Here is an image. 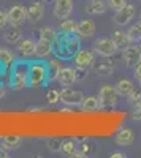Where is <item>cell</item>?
Masks as SVG:
<instances>
[{
	"mask_svg": "<svg viewBox=\"0 0 141 158\" xmlns=\"http://www.w3.org/2000/svg\"><path fill=\"white\" fill-rule=\"evenodd\" d=\"M73 11V0H56L54 2V18L62 21V19H67Z\"/></svg>",
	"mask_w": 141,
	"mask_h": 158,
	"instance_id": "cell-9",
	"label": "cell"
},
{
	"mask_svg": "<svg viewBox=\"0 0 141 158\" xmlns=\"http://www.w3.org/2000/svg\"><path fill=\"white\" fill-rule=\"evenodd\" d=\"M0 63H2L6 70H10L13 65L16 63V57L13 54V51H10L8 48H0Z\"/></svg>",
	"mask_w": 141,
	"mask_h": 158,
	"instance_id": "cell-21",
	"label": "cell"
},
{
	"mask_svg": "<svg viewBox=\"0 0 141 158\" xmlns=\"http://www.w3.org/2000/svg\"><path fill=\"white\" fill-rule=\"evenodd\" d=\"M83 98H84V95L79 90H73V89H68V87L60 90V101L63 104H67V106H79Z\"/></svg>",
	"mask_w": 141,
	"mask_h": 158,
	"instance_id": "cell-7",
	"label": "cell"
},
{
	"mask_svg": "<svg viewBox=\"0 0 141 158\" xmlns=\"http://www.w3.org/2000/svg\"><path fill=\"white\" fill-rule=\"evenodd\" d=\"M5 95H6V89H5L3 84H0V100H2Z\"/></svg>",
	"mask_w": 141,
	"mask_h": 158,
	"instance_id": "cell-40",
	"label": "cell"
},
{
	"mask_svg": "<svg viewBox=\"0 0 141 158\" xmlns=\"http://www.w3.org/2000/svg\"><path fill=\"white\" fill-rule=\"evenodd\" d=\"M3 38H5V41L10 43V44H18V41L22 38V33L18 29V25H11V27L5 32Z\"/></svg>",
	"mask_w": 141,
	"mask_h": 158,
	"instance_id": "cell-23",
	"label": "cell"
},
{
	"mask_svg": "<svg viewBox=\"0 0 141 158\" xmlns=\"http://www.w3.org/2000/svg\"><path fill=\"white\" fill-rule=\"evenodd\" d=\"M57 36V32L51 27H43L40 30V38H45V40H49V41H54V38Z\"/></svg>",
	"mask_w": 141,
	"mask_h": 158,
	"instance_id": "cell-30",
	"label": "cell"
},
{
	"mask_svg": "<svg viewBox=\"0 0 141 158\" xmlns=\"http://www.w3.org/2000/svg\"><path fill=\"white\" fill-rule=\"evenodd\" d=\"M122 52H124L122 57H124V62H125L127 67L133 68V67H136V65L141 62V46L139 44H130Z\"/></svg>",
	"mask_w": 141,
	"mask_h": 158,
	"instance_id": "cell-8",
	"label": "cell"
},
{
	"mask_svg": "<svg viewBox=\"0 0 141 158\" xmlns=\"http://www.w3.org/2000/svg\"><path fill=\"white\" fill-rule=\"evenodd\" d=\"M27 19V8L22 5H15L8 10V24L10 25H21Z\"/></svg>",
	"mask_w": 141,
	"mask_h": 158,
	"instance_id": "cell-11",
	"label": "cell"
},
{
	"mask_svg": "<svg viewBox=\"0 0 141 158\" xmlns=\"http://www.w3.org/2000/svg\"><path fill=\"white\" fill-rule=\"evenodd\" d=\"M78 79H76V68H62L57 77V82L63 87L73 85Z\"/></svg>",
	"mask_w": 141,
	"mask_h": 158,
	"instance_id": "cell-13",
	"label": "cell"
},
{
	"mask_svg": "<svg viewBox=\"0 0 141 158\" xmlns=\"http://www.w3.org/2000/svg\"><path fill=\"white\" fill-rule=\"evenodd\" d=\"M94 60H95V52L87 51V49H79L78 52H76V56L73 57L75 67L83 68V70H87L94 63Z\"/></svg>",
	"mask_w": 141,
	"mask_h": 158,
	"instance_id": "cell-6",
	"label": "cell"
},
{
	"mask_svg": "<svg viewBox=\"0 0 141 158\" xmlns=\"http://www.w3.org/2000/svg\"><path fill=\"white\" fill-rule=\"evenodd\" d=\"M60 147H62V141L60 139H49L48 141V149L51 152H60Z\"/></svg>",
	"mask_w": 141,
	"mask_h": 158,
	"instance_id": "cell-34",
	"label": "cell"
},
{
	"mask_svg": "<svg viewBox=\"0 0 141 158\" xmlns=\"http://www.w3.org/2000/svg\"><path fill=\"white\" fill-rule=\"evenodd\" d=\"M3 144L10 149V150H15L21 146V138L16 136V135H10V136H5L3 138Z\"/></svg>",
	"mask_w": 141,
	"mask_h": 158,
	"instance_id": "cell-28",
	"label": "cell"
},
{
	"mask_svg": "<svg viewBox=\"0 0 141 158\" xmlns=\"http://www.w3.org/2000/svg\"><path fill=\"white\" fill-rule=\"evenodd\" d=\"M81 38H91L95 35V22L92 19H83L78 22V30H76Z\"/></svg>",
	"mask_w": 141,
	"mask_h": 158,
	"instance_id": "cell-14",
	"label": "cell"
},
{
	"mask_svg": "<svg viewBox=\"0 0 141 158\" xmlns=\"http://www.w3.org/2000/svg\"><path fill=\"white\" fill-rule=\"evenodd\" d=\"M139 85H141V79H139Z\"/></svg>",
	"mask_w": 141,
	"mask_h": 158,
	"instance_id": "cell-43",
	"label": "cell"
},
{
	"mask_svg": "<svg viewBox=\"0 0 141 158\" xmlns=\"http://www.w3.org/2000/svg\"><path fill=\"white\" fill-rule=\"evenodd\" d=\"M116 90H118L119 95L127 97V95H130L132 92L135 90V85H133L132 81H129V79H121V81L116 84Z\"/></svg>",
	"mask_w": 141,
	"mask_h": 158,
	"instance_id": "cell-24",
	"label": "cell"
},
{
	"mask_svg": "<svg viewBox=\"0 0 141 158\" xmlns=\"http://www.w3.org/2000/svg\"><path fill=\"white\" fill-rule=\"evenodd\" d=\"M114 141H116L118 146L127 147V146H130V144H133V141H135V133H133L130 128H122V130H119V133L116 135Z\"/></svg>",
	"mask_w": 141,
	"mask_h": 158,
	"instance_id": "cell-16",
	"label": "cell"
},
{
	"mask_svg": "<svg viewBox=\"0 0 141 158\" xmlns=\"http://www.w3.org/2000/svg\"><path fill=\"white\" fill-rule=\"evenodd\" d=\"M59 30L60 32H67V33H76L78 30V22L73 21V19H62L60 25H59Z\"/></svg>",
	"mask_w": 141,
	"mask_h": 158,
	"instance_id": "cell-25",
	"label": "cell"
},
{
	"mask_svg": "<svg viewBox=\"0 0 141 158\" xmlns=\"http://www.w3.org/2000/svg\"><path fill=\"white\" fill-rule=\"evenodd\" d=\"M139 46H141V41H139Z\"/></svg>",
	"mask_w": 141,
	"mask_h": 158,
	"instance_id": "cell-44",
	"label": "cell"
},
{
	"mask_svg": "<svg viewBox=\"0 0 141 158\" xmlns=\"http://www.w3.org/2000/svg\"><path fill=\"white\" fill-rule=\"evenodd\" d=\"M63 67L60 65V60L59 59H53L48 62V82H53V81H57L59 77V73Z\"/></svg>",
	"mask_w": 141,
	"mask_h": 158,
	"instance_id": "cell-19",
	"label": "cell"
},
{
	"mask_svg": "<svg viewBox=\"0 0 141 158\" xmlns=\"http://www.w3.org/2000/svg\"><path fill=\"white\" fill-rule=\"evenodd\" d=\"M132 117H133V120H141V103H138L135 106V111H133Z\"/></svg>",
	"mask_w": 141,
	"mask_h": 158,
	"instance_id": "cell-36",
	"label": "cell"
},
{
	"mask_svg": "<svg viewBox=\"0 0 141 158\" xmlns=\"http://www.w3.org/2000/svg\"><path fill=\"white\" fill-rule=\"evenodd\" d=\"M111 158H125V153H121V152L111 153Z\"/></svg>",
	"mask_w": 141,
	"mask_h": 158,
	"instance_id": "cell-41",
	"label": "cell"
},
{
	"mask_svg": "<svg viewBox=\"0 0 141 158\" xmlns=\"http://www.w3.org/2000/svg\"><path fill=\"white\" fill-rule=\"evenodd\" d=\"M54 2H56V0H54Z\"/></svg>",
	"mask_w": 141,
	"mask_h": 158,
	"instance_id": "cell-45",
	"label": "cell"
},
{
	"mask_svg": "<svg viewBox=\"0 0 141 158\" xmlns=\"http://www.w3.org/2000/svg\"><path fill=\"white\" fill-rule=\"evenodd\" d=\"M45 15V5L41 2H35L27 8V19L30 22H38Z\"/></svg>",
	"mask_w": 141,
	"mask_h": 158,
	"instance_id": "cell-17",
	"label": "cell"
},
{
	"mask_svg": "<svg viewBox=\"0 0 141 158\" xmlns=\"http://www.w3.org/2000/svg\"><path fill=\"white\" fill-rule=\"evenodd\" d=\"M127 5V0H108V6L114 11H119Z\"/></svg>",
	"mask_w": 141,
	"mask_h": 158,
	"instance_id": "cell-32",
	"label": "cell"
},
{
	"mask_svg": "<svg viewBox=\"0 0 141 158\" xmlns=\"http://www.w3.org/2000/svg\"><path fill=\"white\" fill-rule=\"evenodd\" d=\"M125 33H127V36H129L130 43H139L141 41V24L138 22V24L132 25Z\"/></svg>",
	"mask_w": 141,
	"mask_h": 158,
	"instance_id": "cell-26",
	"label": "cell"
},
{
	"mask_svg": "<svg viewBox=\"0 0 141 158\" xmlns=\"http://www.w3.org/2000/svg\"><path fill=\"white\" fill-rule=\"evenodd\" d=\"M114 73V68L111 63H100L98 67H95V74L101 77H108Z\"/></svg>",
	"mask_w": 141,
	"mask_h": 158,
	"instance_id": "cell-27",
	"label": "cell"
},
{
	"mask_svg": "<svg viewBox=\"0 0 141 158\" xmlns=\"http://www.w3.org/2000/svg\"><path fill=\"white\" fill-rule=\"evenodd\" d=\"M18 51L22 57H32L35 56V41L30 38H21L18 41Z\"/></svg>",
	"mask_w": 141,
	"mask_h": 158,
	"instance_id": "cell-15",
	"label": "cell"
},
{
	"mask_svg": "<svg viewBox=\"0 0 141 158\" xmlns=\"http://www.w3.org/2000/svg\"><path fill=\"white\" fill-rule=\"evenodd\" d=\"M135 5H130V3H127L122 10L116 11V15H114V24L119 25V27H122V25H127L133 18H135Z\"/></svg>",
	"mask_w": 141,
	"mask_h": 158,
	"instance_id": "cell-10",
	"label": "cell"
},
{
	"mask_svg": "<svg viewBox=\"0 0 141 158\" xmlns=\"http://www.w3.org/2000/svg\"><path fill=\"white\" fill-rule=\"evenodd\" d=\"M118 98H119V94H118L116 87L103 85L100 89L98 100H100V106L101 108H114L118 104Z\"/></svg>",
	"mask_w": 141,
	"mask_h": 158,
	"instance_id": "cell-4",
	"label": "cell"
},
{
	"mask_svg": "<svg viewBox=\"0 0 141 158\" xmlns=\"http://www.w3.org/2000/svg\"><path fill=\"white\" fill-rule=\"evenodd\" d=\"M6 24H8V11L0 8V30H3Z\"/></svg>",
	"mask_w": 141,
	"mask_h": 158,
	"instance_id": "cell-35",
	"label": "cell"
},
{
	"mask_svg": "<svg viewBox=\"0 0 141 158\" xmlns=\"http://www.w3.org/2000/svg\"><path fill=\"white\" fill-rule=\"evenodd\" d=\"M10 149L5 146V144L2 142V144H0V158H8L10 156V152H8Z\"/></svg>",
	"mask_w": 141,
	"mask_h": 158,
	"instance_id": "cell-37",
	"label": "cell"
},
{
	"mask_svg": "<svg viewBox=\"0 0 141 158\" xmlns=\"http://www.w3.org/2000/svg\"><path fill=\"white\" fill-rule=\"evenodd\" d=\"M113 41H114V44H116L118 51H124L132 44L129 36H127V33H124L122 30H116L113 33Z\"/></svg>",
	"mask_w": 141,
	"mask_h": 158,
	"instance_id": "cell-20",
	"label": "cell"
},
{
	"mask_svg": "<svg viewBox=\"0 0 141 158\" xmlns=\"http://www.w3.org/2000/svg\"><path fill=\"white\" fill-rule=\"evenodd\" d=\"M48 84V62L38 59L29 62V87H41Z\"/></svg>",
	"mask_w": 141,
	"mask_h": 158,
	"instance_id": "cell-3",
	"label": "cell"
},
{
	"mask_svg": "<svg viewBox=\"0 0 141 158\" xmlns=\"http://www.w3.org/2000/svg\"><path fill=\"white\" fill-rule=\"evenodd\" d=\"M46 101H48L49 104H54V103L60 101V92L56 90V89L48 90V94H46Z\"/></svg>",
	"mask_w": 141,
	"mask_h": 158,
	"instance_id": "cell-31",
	"label": "cell"
},
{
	"mask_svg": "<svg viewBox=\"0 0 141 158\" xmlns=\"http://www.w3.org/2000/svg\"><path fill=\"white\" fill-rule=\"evenodd\" d=\"M54 52L53 49V41L49 40H45V38H40L38 41L35 43V56L38 59H48L51 54Z\"/></svg>",
	"mask_w": 141,
	"mask_h": 158,
	"instance_id": "cell-12",
	"label": "cell"
},
{
	"mask_svg": "<svg viewBox=\"0 0 141 158\" xmlns=\"http://www.w3.org/2000/svg\"><path fill=\"white\" fill-rule=\"evenodd\" d=\"M127 98H129V103L132 104V106H136L138 103H141V92L139 90H133L130 95H127Z\"/></svg>",
	"mask_w": 141,
	"mask_h": 158,
	"instance_id": "cell-33",
	"label": "cell"
},
{
	"mask_svg": "<svg viewBox=\"0 0 141 158\" xmlns=\"http://www.w3.org/2000/svg\"><path fill=\"white\" fill-rule=\"evenodd\" d=\"M10 87L13 90H24L29 87V62H16L10 68Z\"/></svg>",
	"mask_w": 141,
	"mask_h": 158,
	"instance_id": "cell-2",
	"label": "cell"
},
{
	"mask_svg": "<svg viewBox=\"0 0 141 158\" xmlns=\"http://www.w3.org/2000/svg\"><path fill=\"white\" fill-rule=\"evenodd\" d=\"M138 22H139V24H141V18H139V21H138Z\"/></svg>",
	"mask_w": 141,
	"mask_h": 158,
	"instance_id": "cell-42",
	"label": "cell"
},
{
	"mask_svg": "<svg viewBox=\"0 0 141 158\" xmlns=\"http://www.w3.org/2000/svg\"><path fill=\"white\" fill-rule=\"evenodd\" d=\"M54 54L60 60H68L76 56V52L81 49V36L78 33H67L59 32L53 41Z\"/></svg>",
	"mask_w": 141,
	"mask_h": 158,
	"instance_id": "cell-1",
	"label": "cell"
},
{
	"mask_svg": "<svg viewBox=\"0 0 141 158\" xmlns=\"http://www.w3.org/2000/svg\"><path fill=\"white\" fill-rule=\"evenodd\" d=\"M94 51L95 54L101 56V57H111L116 54V44H114L113 38H108V36H103V38H98L95 44H94Z\"/></svg>",
	"mask_w": 141,
	"mask_h": 158,
	"instance_id": "cell-5",
	"label": "cell"
},
{
	"mask_svg": "<svg viewBox=\"0 0 141 158\" xmlns=\"http://www.w3.org/2000/svg\"><path fill=\"white\" fill-rule=\"evenodd\" d=\"M106 8H108V3L105 0H91L87 5H86V13L87 15H103L106 13Z\"/></svg>",
	"mask_w": 141,
	"mask_h": 158,
	"instance_id": "cell-18",
	"label": "cell"
},
{
	"mask_svg": "<svg viewBox=\"0 0 141 158\" xmlns=\"http://www.w3.org/2000/svg\"><path fill=\"white\" fill-rule=\"evenodd\" d=\"M135 77L138 79V81H139V79H141V62L136 65V67H135Z\"/></svg>",
	"mask_w": 141,
	"mask_h": 158,
	"instance_id": "cell-38",
	"label": "cell"
},
{
	"mask_svg": "<svg viewBox=\"0 0 141 158\" xmlns=\"http://www.w3.org/2000/svg\"><path fill=\"white\" fill-rule=\"evenodd\" d=\"M79 106H81V109L86 111V112H92V111H97V109L101 108L98 97H84Z\"/></svg>",
	"mask_w": 141,
	"mask_h": 158,
	"instance_id": "cell-22",
	"label": "cell"
},
{
	"mask_svg": "<svg viewBox=\"0 0 141 158\" xmlns=\"http://www.w3.org/2000/svg\"><path fill=\"white\" fill-rule=\"evenodd\" d=\"M5 73H6V68L3 67L2 63H0V84H2L3 79H5Z\"/></svg>",
	"mask_w": 141,
	"mask_h": 158,
	"instance_id": "cell-39",
	"label": "cell"
},
{
	"mask_svg": "<svg viewBox=\"0 0 141 158\" xmlns=\"http://www.w3.org/2000/svg\"><path fill=\"white\" fill-rule=\"evenodd\" d=\"M75 150H76V144L73 141H63L62 142V147H60V152L67 156H73L75 155Z\"/></svg>",
	"mask_w": 141,
	"mask_h": 158,
	"instance_id": "cell-29",
	"label": "cell"
}]
</instances>
